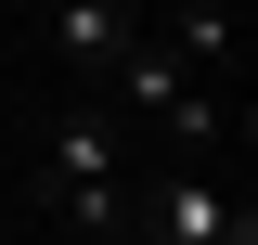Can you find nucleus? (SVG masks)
Segmentation results:
<instances>
[{
    "label": "nucleus",
    "mask_w": 258,
    "mask_h": 245,
    "mask_svg": "<svg viewBox=\"0 0 258 245\" xmlns=\"http://www.w3.org/2000/svg\"><path fill=\"white\" fill-rule=\"evenodd\" d=\"M103 91H116L129 116H155L181 155H207V142H220V91H207V78H194L181 52H155V39H129V52L103 65Z\"/></svg>",
    "instance_id": "f03ea898"
},
{
    "label": "nucleus",
    "mask_w": 258,
    "mask_h": 245,
    "mask_svg": "<svg viewBox=\"0 0 258 245\" xmlns=\"http://www.w3.org/2000/svg\"><path fill=\"white\" fill-rule=\"evenodd\" d=\"M52 52L78 91H103V65L129 52V0H52Z\"/></svg>",
    "instance_id": "20e7f679"
},
{
    "label": "nucleus",
    "mask_w": 258,
    "mask_h": 245,
    "mask_svg": "<svg viewBox=\"0 0 258 245\" xmlns=\"http://www.w3.org/2000/svg\"><path fill=\"white\" fill-rule=\"evenodd\" d=\"M168 52H181L194 78H220V65H232V13H220V0H194V13H181V39H168Z\"/></svg>",
    "instance_id": "39448f33"
},
{
    "label": "nucleus",
    "mask_w": 258,
    "mask_h": 245,
    "mask_svg": "<svg viewBox=\"0 0 258 245\" xmlns=\"http://www.w3.org/2000/svg\"><path fill=\"white\" fill-rule=\"evenodd\" d=\"M129 245H258V219L232 207L207 168H168V181L129 194Z\"/></svg>",
    "instance_id": "7ed1b4c3"
},
{
    "label": "nucleus",
    "mask_w": 258,
    "mask_h": 245,
    "mask_svg": "<svg viewBox=\"0 0 258 245\" xmlns=\"http://www.w3.org/2000/svg\"><path fill=\"white\" fill-rule=\"evenodd\" d=\"M39 207H52V232H78V245L129 232V168H116L103 103H64V116L39 129Z\"/></svg>",
    "instance_id": "f257e3e1"
}]
</instances>
